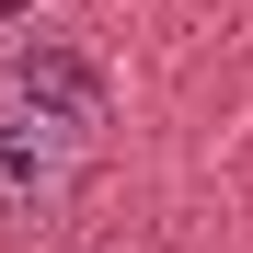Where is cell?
<instances>
[{"instance_id":"6da1fadb","label":"cell","mask_w":253,"mask_h":253,"mask_svg":"<svg viewBox=\"0 0 253 253\" xmlns=\"http://www.w3.org/2000/svg\"><path fill=\"white\" fill-rule=\"evenodd\" d=\"M115 126V92L81 46H23L0 69V219H46L69 207V184L92 173Z\"/></svg>"},{"instance_id":"7a4b0ae2","label":"cell","mask_w":253,"mask_h":253,"mask_svg":"<svg viewBox=\"0 0 253 253\" xmlns=\"http://www.w3.org/2000/svg\"><path fill=\"white\" fill-rule=\"evenodd\" d=\"M0 12H23V0H0Z\"/></svg>"}]
</instances>
